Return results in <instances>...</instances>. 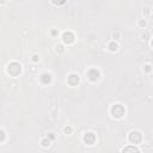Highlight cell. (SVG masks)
Segmentation results:
<instances>
[{
    "label": "cell",
    "instance_id": "obj_2",
    "mask_svg": "<svg viewBox=\"0 0 153 153\" xmlns=\"http://www.w3.org/2000/svg\"><path fill=\"white\" fill-rule=\"evenodd\" d=\"M110 111H111V115L115 118H122L126 114V109L123 105H121V104H115V105H112Z\"/></svg>",
    "mask_w": 153,
    "mask_h": 153
},
{
    "label": "cell",
    "instance_id": "obj_7",
    "mask_svg": "<svg viewBox=\"0 0 153 153\" xmlns=\"http://www.w3.org/2000/svg\"><path fill=\"white\" fill-rule=\"evenodd\" d=\"M79 75L78 74H71L69 77H68V84L71 85V86H75V85H78L79 84Z\"/></svg>",
    "mask_w": 153,
    "mask_h": 153
},
{
    "label": "cell",
    "instance_id": "obj_1",
    "mask_svg": "<svg viewBox=\"0 0 153 153\" xmlns=\"http://www.w3.org/2000/svg\"><path fill=\"white\" fill-rule=\"evenodd\" d=\"M20 72H22V66H20V63L18 62H11L7 65V73H9L10 75L12 77H18L20 74Z\"/></svg>",
    "mask_w": 153,
    "mask_h": 153
},
{
    "label": "cell",
    "instance_id": "obj_11",
    "mask_svg": "<svg viewBox=\"0 0 153 153\" xmlns=\"http://www.w3.org/2000/svg\"><path fill=\"white\" fill-rule=\"evenodd\" d=\"M66 1H67V0H52V3L54 5H58V6H61L63 4H66Z\"/></svg>",
    "mask_w": 153,
    "mask_h": 153
},
{
    "label": "cell",
    "instance_id": "obj_3",
    "mask_svg": "<svg viewBox=\"0 0 153 153\" xmlns=\"http://www.w3.org/2000/svg\"><path fill=\"white\" fill-rule=\"evenodd\" d=\"M128 140H129L131 143L138 145V143H140V142L142 141V135H141V133L138 132V131H133V132H131L129 136H128Z\"/></svg>",
    "mask_w": 153,
    "mask_h": 153
},
{
    "label": "cell",
    "instance_id": "obj_18",
    "mask_svg": "<svg viewBox=\"0 0 153 153\" xmlns=\"http://www.w3.org/2000/svg\"><path fill=\"white\" fill-rule=\"evenodd\" d=\"M58 48H59V50H60V52H62V46H59Z\"/></svg>",
    "mask_w": 153,
    "mask_h": 153
},
{
    "label": "cell",
    "instance_id": "obj_17",
    "mask_svg": "<svg viewBox=\"0 0 153 153\" xmlns=\"http://www.w3.org/2000/svg\"><path fill=\"white\" fill-rule=\"evenodd\" d=\"M145 24H146V23H145V20H141V22H140V25H141V27H142V25L145 27Z\"/></svg>",
    "mask_w": 153,
    "mask_h": 153
},
{
    "label": "cell",
    "instance_id": "obj_15",
    "mask_svg": "<svg viewBox=\"0 0 153 153\" xmlns=\"http://www.w3.org/2000/svg\"><path fill=\"white\" fill-rule=\"evenodd\" d=\"M33 60H34L35 62H36V61H38V56H37V55H34V59H33Z\"/></svg>",
    "mask_w": 153,
    "mask_h": 153
},
{
    "label": "cell",
    "instance_id": "obj_10",
    "mask_svg": "<svg viewBox=\"0 0 153 153\" xmlns=\"http://www.w3.org/2000/svg\"><path fill=\"white\" fill-rule=\"evenodd\" d=\"M117 48H118V46H117V43H115V42H111V43L109 44V50H110V52H116Z\"/></svg>",
    "mask_w": 153,
    "mask_h": 153
},
{
    "label": "cell",
    "instance_id": "obj_13",
    "mask_svg": "<svg viewBox=\"0 0 153 153\" xmlns=\"http://www.w3.org/2000/svg\"><path fill=\"white\" fill-rule=\"evenodd\" d=\"M5 140V133L3 131H0V142H3Z\"/></svg>",
    "mask_w": 153,
    "mask_h": 153
},
{
    "label": "cell",
    "instance_id": "obj_14",
    "mask_svg": "<svg viewBox=\"0 0 153 153\" xmlns=\"http://www.w3.org/2000/svg\"><path fill=\"white\" fill-rule=\"evenodd\" d=\"M71 132H72V128H71V127H66V128H65V133L69 134Z\"/></svg>",
    "mask_w": 153,
    "mask_h": 153
},
{
    "label": "cell",
    "instance_id": "obj_16",
    "mask_svg": "<svg viewBox=\"0 0 153 153\" xmlns=\"http://www.w3.org/2000/svg\"><path fill=\"white\" fill-rule=\"evenodd\" d=\"M150 71H151V66L147 65V66H146V72H150Z\"/></svg>",
    "mask_w": 153,
    "mask_h": 153
},
{
    "label": "cell",
    "instance_id": "obj_8",
    "mask_svg": "<svg viewBox=\"0 0 153 153\" xmlns=\"http://www.w3.org/2000/svg\"><path fill=\"white\" fill-rule=\"evenodd\" d=\"M41 82L43 83V84H49L50 82H52V77H50V74H47V73H44V74H42L41 75Z\"/></svg>",
    "mask_w": 153,
    "mask_h": 153
},
{
    "label": "cell",
    "instance_id": "obj_4",
    "mask_svg": "<svg viewBox=\"0 0 153 153\" xmlns=\"http://www.w3.org/2000/svg\"><path fill=\"white\" fill-rule=\"evenodd\" d=\"M99 72L97 69H95V68H91L90 71L87 72V78L88 80H91V82H97V80L99 79Z\"/></svg>",
    "mask_w": 153,
    "mask_h": 153
},
{
    "label": "cell",
    "instance_id": "obj_12",
    "mask_svg": "<svg viewBox=\"0 0 153 153\" xmlns=\"http://www.w3.org/2000/svg\"><path fill=\"white\" fill-rule=\"evenodd\" d=\"M50 145V140H48V139H43L42 140V146L43 147H48Z\"/></svg>",
    "mask_w": 153,
    "mask_h": 153
},
{
    "label": "cell",
    "instance_id": "obj_9",
    "mask_svg": "<svg viewBox=\"0 0 153 153\" xmlns=\"http://www.w3.org/2000/svg\"><path fill=\"white\" fill-rule=\"evenodd\" d=\"M122 152H123V153H127V152H135V153H138L139 150L136 148V147H134V146H128V147H124V148L122 150Z\"/></svg>",
    "mask_w": 153,
    "mask_h": 153
},
{
    "label": "cell",
    "instance_id": "obj_6",
    "mask_svg": "<svg viewBox=\"0 0 153 153\" xmlns=\"http://www.w3.org/2000/svg\"><path fill=\"white\" fill-rule=\"evenodd\" d=\"M84 141H85V143H87V145H93L95 141H96L95 134H93V133H86V134L84 135Z\"/></svg>",
    "mask_w": 153,
    "mask_h": 153
},
{
    "label": "cell",
    "instance_id": "obj_5",
    "mask_svg": "<svg viewBox=\"0 0 153 153\" xmlns=\"http://www.w3.org/2000/svg\"><path fill=\"white\" fill-rule=\"evenodd\" d=\"M74 35L69 33V31H67V33H65L62 35V39H63V42L67 43V44H71V43H73L74 42Z\"/></svg>",
    "mask_w": 153,
    "mask_h": 153
}]
</instances>
